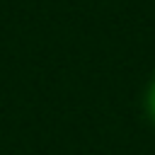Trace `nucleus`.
I'll list each match as a JSON object with an SVG mask.
<instances>
[{"label": "nucleus", "mask_w": 155, "mask_h": 155, "mask_svg": "<svg viewBox=\"0 0 155 155\" xmlns=\"http://www.w3.org/2000/svg\"><path fill=\"white\" fill-rule=\"evenodd\" d=\"M145 114H148L150 124L155 126V75L150 78L148 90H145Z\"/></svg>", "instance_id": "obj_1"}]
</instances>
